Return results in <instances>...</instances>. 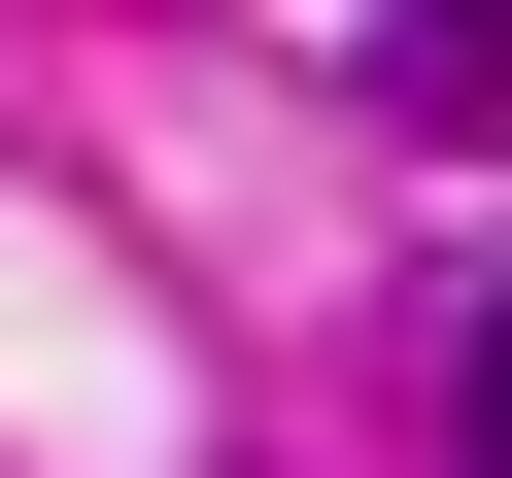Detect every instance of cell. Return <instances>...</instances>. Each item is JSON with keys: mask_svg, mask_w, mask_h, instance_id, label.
Wrapping results in <instances>:
<instances>
[{"mask_svg": "<svg viewBox=\"0 0 512 478\" xmlns=\"http://www.w3.org/2000/svg\"><path fill=\"white\" fill-rule=\"evenodd\" d=\"M376 103L410 137H512V0H376Z\"/></svg>", "mask_w": 512, "mask_h": 478, "instance_id": "1", "label": "cell"}, {"mask_svg": "<svg viewBox=\"0 0 512 478\" xmlns=\"http://www.w3.org/2000/svg\"><path fill=\"white\" fill-rule=\"evenodd\" d=\"M478 478H512V308H478Z\"/></svg>", "mask_w": 512, "mask_h": 478, "instance_id": "2", "label": "cell"}]
</instances>
